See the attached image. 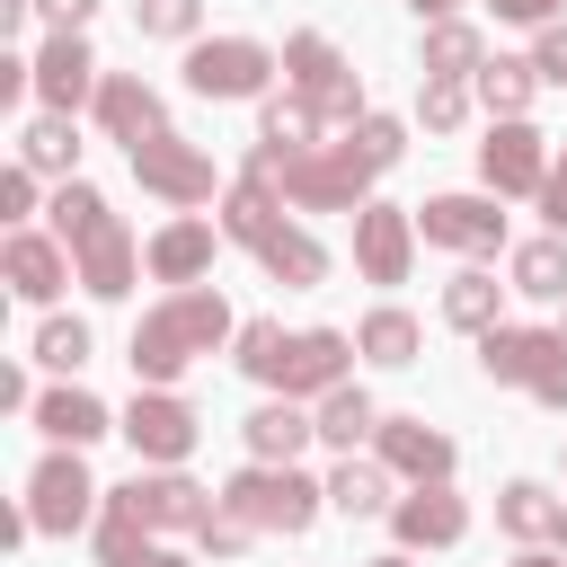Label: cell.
Instances as JSON below:
<instances>
[{"instance_id": "1", "label": "cell", "mask_w": 567, "mask_h": 567, "mask_svg": "<svg viewBox=\"0 0 567 567\" xmlns=\"http://www.w3.org/2000/svg\"><path fill=\"white\" fill-rule=\"evenodd\" d=\"M399 151H408V124H399V115H363L346 142H319L310 159H292L275 186H284V204H301V213H363V204H372V177L399 168Z\"/></svg>"}, {"instance_id": "2", "label": "cell", "mask_w": 567, "mask_h": 567, "mask_svg": "<svg viewBox=\"0 0 567 567\" xmlns=\"http://www.w3.org/2000/svg\"><path fill=\"white\" fill-rule=\"evenodd\" d=\"M239 337V319H230V301L213 292V284H195V292H168L159 310H142V328H133V381L142 390H168L195 354H221Z\"/></svg>"}, {"instance_id": "3", "label": "cell", "mask_w": 567, "mask_h": 567, "mask_svg": "<svg viewBox=\"0 0 567 567\" xmlns=\"http://www.w3.org/2000/svg\"><path fill=\"white\" fill-rule=\"evenodd\" d=\"M53 239L71 248V266H80V284L97 292V301H124L133 292V239H124V221L106 213V195L89 186V177H62L53 186Z\"/></svg>"}, {"instance_id": "4", "label": "cell", "mask_w": 567, "mask_h": 567, "mask_svg": "<svg viewBox=\"0 0 567 567\" xmlns=\"http://www.w3.org/2000/svg\"><path fill=\"white\" fill-rule=\"evenodd\" d=\"M319 505H328V487L310 478V470H292V461H248L230 487H221V514H239L248 532H310L319 523Z\"/></svg>"}, {"instance_id": "5", "label": "cell", "mask_w": 567, "mask_h": 567, "mask_svg": "<svg viewBox=\"0 0 567 567\" xmlns=\"http://www.w3.org/2000/svg\"><path fill=\"white\" fill-rule=\"evenodd\" d=\"M478 372L514 381V390H532L540 408L567 416V337L558 328H487L478 337Z\"/></svg>"}, {"instance_id": "6", "label": "cell", "mask_w": 567, "mask_h": 567, "mask_svg": "<svg viewBox=\"0 0 567 567\" xmlns=\"http://www.w3.org/2000/svg\"><path fill=\"white\" fill-rule=\"evenodd\" d=\"M284 80H292V97H310L319 106V124H363L372 106H363V80H354V62L319 35V27H301V35H284Z\"/></svg>"}, {"instance_id": "7", "label": "cell", "mask_w": 567, "mask_h": 567, "mask_svg": "<svg viewBox=\"0 0 567 567\" xmlns=\"http://www.w3.org/2000/svg\"><path fill=\"white\" fill-rule=\"evenodd\" d=\"M97 505H106V487L89 478V461H80V452H62V443H53V452L27 470V523H35V532L71 540L80 523H97Z\"/></svg>"}, {"instance_id": "8", "label": "cell", "mask_w": 567, "mask_h": 567, "mask_svg": "<svg viewBox=\"0 0 567 567\" xmlns=\"http://www.w3.org/2000/svg\"><path fill=\"white\" fill-rule=\"evenodd\" d=\"M275 71H284V53L257 44V35H195L186 44V89L195 97H266Z\"/></svg>"}, {"instance_id": "9", "label": "cell", "mask_w": 567, "mask_h": 567, "mask_svg": "<svg viewBox=\"0 0 567 567\" xmlns=\"http://www.w3.org/2000/svg\"><path fill=\"white\" fill-rule=\"evenodd\" d=\"M115 434L133 443V461L142 470H177L186 452H195V434H204V416L177 399V390H133V408L115 416Z\"/></svg>"}, {"instance_id": "10", "label": "cell", "mask_w": 567, "mask_h": 567, "mask_svg": "<svg viewBox=\"0 0 567 567\" xmlns=\"http://www.w3.org/2000/svg\"><path fill=\"white\" fill-rule=\"evenodd\" d=\"M115 496L133 505V523H142V532H186V540H195V532L221 514V496H204L186 470H133Z\"/></svg>"}, {"instance_id": "11", "label": "cell", "mask_w": 567, "mask_h": 567, "mask_svg": "<svg viewBox=\"0 0 567 567\" xmlns=\"http://www.w3.org/2000/svg\"><path fill=\"white\" fill-rule=\"evenodd\" d=\"M549 133L523 115V124H487V142H478V177H487V195H532L540 204V186H549Z\"/></svg>"}, {"instance_id": "12", "label": "cell", "mask_w": 567, "mask_h": 567, "mask_svg": "<svg viewBox=\"0 0 567 567\" xmlns=\"http://www.w3.org/2000/svg\"><path fill=\"white\" fill-rule=\"evenodd\" d=\"M124 159H133V177H142L159 204H177V213L213 204V159H204L186 133H151V142H133Z\"/></svg>"}, {"instance_id": "13", "label": "cell", "mask_w": 567, "mask_h": 567, "mask_svg": "<svg viewBox=\"0 0 567 567\" xmlns=\"http://www.w3.org/2000/svg\"><path fill=\"white\" fill-rule=\"evenodd\" d=\"M505 195H425L416 204V239L452 248V257H496L505 248Z\"/></svg>"}, {"instance_id": "14", "label": "cell", "mask_w": 567, "mask_h": 567, "mask_svg": "<svg viewBox=\"0 0 567 567\" xmlns=\"http://www.w3.org/2000/svg\"><path fill=\"white\" fill-rule=\"evenodd\" d=\"M346 363H354V337L346 328H301L292 346H284V363H275V399H328V390H346Z\"/></svg>"}, {"instance_id": "15", "label": "cell", "mask_w": 567, "mask_h": 567, "mask_svg": "<svg viewBox=\"0 0 567 567\" xmlns=\"http://www.w3.org/2000/svg\"><path fill=\"white\" fill-rule=\"evenodd\" d=\"M372 461H381L390 478H408V487H443L461 452H452V434H443V425H425V416H381Z\"/></svg>"}, {"instance_id": "16", "label": "cell", "mask_w": 567, "mask_h": 567, "mask_svg": "<svg viewBox=\"0 0 567 567\" xmlns=\"http://www.w3.org/2000/svg\"><path fill=\"white\" fill-rule=\"evenodd\" d=\"M408 266H416V213L363 204L354 213V275L363 284H408Z\"/></svg>"}, {"instance_id": "17", "label": "cell", "mask_w": 567, "mask_h": 567, "mask_svg": "<svg viewBox=\"0 0 567 567\" xmlns=\"http://www.w3.org/2000/svg\"><path fill=\"white\" fill-rule=\"evenodd\" d=\"M213 248H221V221H204V213H177V221H159V230H151L142 266H151V284H177V292H195V284L213 275Z\"/></svg>"}, {"instance_id": "18", "label": "cell", "mask_w": 567, "mask_h": 567, "mask_svg": "<svg viewBox=\"0 0 567 567\" xmlns=\"http://www.w3.org/2000/svg\"><path fill=\"white\" fill-rule=\"evenodd\" d=\"M97 53L80 44V35H44L35 44V97H44V115H80V106H97Z\"/></svg>"}, {"instance_id": "19", "label": "cell", "mask_w": 567, "mask_h": 567, "mask_svg": "<svg viewBox=\"0 0 567 567\" xmlns=\"http://www.w3.org/2000/svg\"><path fill=\"white\" fill-rule=\"evenodd\" d=\"M89 115H97V133H106V142H124V151H133V142H151V133H168V115H159V89H151L142 71H106Z\"/></svg>"}, {"instance_id": "20", "label": "cell", "mask_w": 567, "mask_h": 567, "mask_svg": "<svg viewBox=\"0 0 567 567\" xmlns=\"http://www.w3.org/2000/svg\"><path fill=\"white\" fill-rule=\"evenodd\" d=\"M0 275H9V292H18V301H53L62 284H80L71 248H62V239H44V230H9V248H0Z\"/></svg>"}, {"instance_id": "21", "label": "cell", "mask_w": 567, "mask_h": 567, "mask_svg": "<svg viewBox=\"0 0 567 567\" xmlns=\"http://www.w3.org/2000/svg\"><path fill=\"white\" fill-rule=\"evenodd\" d=\"M390 532H399V549H452V540L470 532V505L452 496V478H443V487H408V496L390 505Z\"/></svg>"}, {"instance_id": "22", "label": "cell", "mask_w": 567, "mask_h": 567, "mask_svg": "<svg viewBox=\"0 0 567 567\" xmlns=\"http://www.w3.org/2000/svg\"><path fill=\"white\" fill-rule=\"evenodd\" d=\"M275 230H284V186H275V177H257V168H239V177L221 186V239H239V248L257 257Z\"/></svg>"}, {"instance_id": "23", "label": "cell", "mask_w": 567, "mask_h": 567, "mask_svg": "<svg viewBox=\"0 0 567 567\" xmlns=\"http://www.w3.org/2000/svg\"><path fill=\"white\" fill-rule=\"evenodd\" d=\"M27 416H35V425H44L62 452H89L97 434H115L106 399H89V390H71V381H62V390H35V408H27Z\"/></svg>"}, {"instance_id": "24", "label": "cell", "mask_w": 567, "mask_h": 567, "mask_svg": "<svg viewBox=\"0 0 567 567\" xmlns=\"http://www.w3.org/2000/svg\"><path fill=\"white\" fill-rule=\"evenodd\" d=\"M239 434H248V461H301V443H319V416L301 399H266Z\"/></svg>"}, {"instance_id": "25", "label": "cell", "mask_w": 567, "mask_h": 567, "mask_svg": "<svg viewBox=\"0 0 567 567\" xmlns=\"http://www.w3.org/2000/svg\"><path fill=\"white\" fill-rule=\"evenodd\" d=\"M416 71H425V80H478V71H487V35H478L470 18H443V27H425Z\"/></svg>"}, {"instance_id": "26", "label": "cell", "mask_w": 567, "mask_h": 567, "mask_svg": "<svg viewBox=\"0 0 567 567\" xmlns=\"http://www.w3.org/2000/svg\"><path fill=\"white\" fill-rule=\"evenodd\" d=\"M532 89H540V71H532L523 53H487V71L470 80V97H478L496 124H523V115H532Z\"/></svg>"}, {"instance_id": "27", "label": "cell", "mask_w": 567, "mask_h": 567, "mask_svg": "<svg viewBox=\"0 0 567 567\" xmlns=\"http://www.w3.org/2000/svg\"><path fill=\"white\" fill-rule=\"evenodd\" d=\"M505 292H514V284H496L487 266H461V275L443 284V319L470 328V337H487V328H505Z\"/></svg>"}, {"instance_id": "28", "label": "cell", "mask_w": 567, "mask_h": 567, "mask_svg": "<svg viewBox=\"0 0 567 567\" xmlns=\"http://www.w3.org/2000/svg\"><path fill=\"white\" fill-rule=\"evenodd\" d=\"M310 416H319V443H328V452H354V443H372V434H381V408H372V390H363V381L328 390Z\"/></svg>"}, {"instance_id": "29", "label": "cell", "mask_w": 567, "mask_h": 567, "mask_svg": "<svg viewBox=\"0 0 567 567\" xmlns=\"http://www.w3.org/2000/svg\"><path fill=\"white\" fill-rule=\"evenodd\" d=\"M505 284L523 292V301H567V239L549 230V239H523L514 257H505Z\"/></svg>"}, {"instance_id": "30", "label": "cell", "mask_w": 567, "mask_h": 567, "mask_svg": "<svg viewBox=\"0 0 567 567\" xmlns=\"http://www.w3.org/2000/svg\"><path fill=\"white\" fill-rule=\"evenodd\" d=\"M257 266L275 275V284H292V292H310V284H328V248L301 230V221H284L266 248H257Z\"/></svg>"}, {"instance_id": "31", "label": "cell", "mask_w": 567, "mask_h": 567, "mask_svg": "<svg viewBox=\"0 0 567 567\" xmlns=\"http://www.w3.org/2000/svg\"><path fill=\"white\" fill-rule=\"evenodd\" d=\"M416 346H425V328H416L399 301H381V310L354 328V354H363V363H390V372H399V363H416Z\"/></svg>"}, {"instance_id": "32", "label": "cell", "mask_w": 567, "mask_h": 567, "mask_svg": "<svg viewBox=\"0 0 567 567\" xmlns=\"http://www.w3.org/2000/svg\"><path fill=\"white\" fill-rule=\"evenodd\" d=\"M328 505L363 523V514H390L399 496H390V470H381V461H354V452H346V461L328 470Z\"/></svg>"}, {"instance_id": "33", "label": "cell", "mask_w": 567, "mask_h": 567, "mask_svg": "<svg viewBox=\"0 0 567 567\" xmlns=\"http://www.w3.org/2000/svg\"><path fill=\"white\" fill-rule=\"evenodd\" d=\"M558 496L540 487V478H505V496H496V523L514 532V540H558Z\"/></svg>"}, {"instance_id": "34", "label": "cell", "mask_w": 567, "mask_h": 567, "mask_svg": "<svg viewBox=\"0 0 567 567\" xmlns=\"http://www.w3.org/2000/svg\"><path fill=\"white\" fill-rule=\"evenodd\" d=\"M71 159H80L71 115H35V124H27V142H18V168H35V177H71Z\"/></svg>"}, {"instance_id": "35", "label": "cell", "mask_w": 567, "mask_h": 567, "mask_svg": "<svg viewBox=\"0 0 567 567\" xmlns=\"http://www.w3.org/2000/svg\"><path fill=\"white\" fill-rule=\"evenodd\" d=\"M89 354H97L89 319H44V328H35V363H44V372H80Z\"/></svg>"}, {"instance_id": "36", "label": "cell", "mask_w": 567, "mask_h": 567, "mask_svg": "<svg viewBox=\"0 0 567 567\" xmlns=\"http://www.w3.org/2000/svg\"><path fill=\"white\" fill-rule=\"evenodd\" d=\"M284 346H292V337H284L275 319H239V337H230V363H239L248 381H275V363H284Z\"/></svg>"}, {"instance_id": "37", "label": "cell", "mask_w": 567, "mask_h": 567, "mask_svg": "<svg viewBox=\"0 0 567 567\" xmlns=\"http://www.w3.org/2000/svg\"><path fill=\"white\" fill-rule=\"evenodd\" d=\"M470 106H478L470 80H425V89H416V124H425V133H461Z\"/></svg>"}, {"instance_id": "38", "label": "cell", "mask_w": 567, "mask_h": 567, "mask_svg": "<svg viewBox=\"0 0 567 567\" xmlns=\"http://www.w3.org/2000/svg\"><path fill=\"white\" fill-rule=\"evenodd\" d=\"M133 27H142V35H159V44H195L204 0H133Z\"/></svg>"}, {"instance_id": "39", "label": "cell", "mask_w": 567, "mask_h": 567, "mask_svg": "<svg viewBox=\"0 0 567 567\" xmlns=\"http://www.w3.org/2000/svg\"><path fill=\"white\" fill-rule=\"evenodd\" d=\"M248 540H257V532H248V523H239V514H213V523H204V532H195V549H204V558H239V549H248Z\"/></svg>"}, {"instance_id": "40", "label": "cell", "mask_w": 567, "mask_h": 567, "mask_svg": "<svg viewBox=\"0 0 567 567\" xmlns=\"http://www.w3.org/2000/svg\"><path fill=\"white\" fill-rule=\"evenodd\" d=\"M0 213H9V230H27V213H35V168H0Z\"/></svg>"}, {"instance_id": "41", "label": "cell", "mask_w": 567, "mask_h": 567, "mask_svg": "<svg viewBox=\"0 0 567 567\" xmlns=\"http://www.w3.org/2000/svg\"><path fill=\"white\" fill-rule=\"evenodd\" d=\"M532 71L567 89V18H558V27H540V44H532Z\"/></svg>"}, {"instance_id": "42", "label": "cell", "mask_w": 567, "mask_h": 567, "mask_svg": "<svg viewBox=\"0 0 567 567\" xmlns=\"http://www.w3.org/2000/svg\"><path fill=\"white\" fill-rule=\"evenodd\" d=\"M540 221H549V230L567 239V151L549 159V186H540Z\"/></svg>"}, {"instance_id": "43", "label": "cell", "mask_w": 567, "mask_h": 567, "mask_svg": "<svg viewBox=\"0 0 567 567\" xmlns=\"http://www.w3.org/2000/svg\"><path fill=\"white\" fill-rule=\"evenodd\" d=\"M35 18H53V35H80L97 18V0H35Z\"/></svg>"}, {"instance_id": "44", "label": "cell", "mask_w": 567, "mask_h": 567, "mask_svg": "<svg viewBox=\"0 0 567 567\" xmlns=\"http://www.w3.org/2000/svg\"><path fill=\"white\" fill-rule=\"evenodd\" d=\"M496 18H514V27H558V0H496Z\"/></svg>"}, {"instance_id": "45", "label": "cell", "mask_w": 567, "mask_h": 567, "mask_svg": "<svg viewBox=\"0 0 567 567\" xmlns=\"http://www.w3.org/2000/svg\"><path fill=\"white\" fill-rule=\"evenodd\" d=\"M106 567H186V558L159 549V540H142V549H124V558H106Z\"/></svg>"}, {"instance_id": "46", "label": "cell", "mask_w": 567, "mask_h": 567, "mask_svg": "<svg viewBox=\"0 0 567 567\" xmlns=\"http://www.w3.org/2000/svg\"><path fill=\"white\" fill-rule=\"evenodd\" d=\"M0 408H35V390H27V372H18V363L0 372Z\"/></svg>"}, {"instance_id": "47", "label": "cell", "mask_w": 567, "mask_h": 567, "mask_svg": "<svg viewBox=\"0 0 567 567\" xmlns=\"http://www.w3.org/2000/svg\"><path fill=\"white\" fill-rule=\"evenodd\" d=\"M408 9H416L425 27H443V18H461V0H408Z\"/></svg>"}, {"instance_id": "48", "label": "cell", "mask_w": 567, "mask_h": 567, "mask_svg": "<svg viewBox=\"0 0 567 567\" xmlns=\"http://www.w3.org/2000/svg\"><path fill=\"white\" fill-rule=\"evenodd\" d=\"M514 567H567V549H523Z\"/></svg>"}, {"instance_id": "49", "label": "cell", "mask_w": 567, "mask_h": 567, "mask_svg": "<svg viewBox=\"0 0 567 567\" xmlns=\"http://www.w3.org/2000/svg\"><path fill=\"white\" fill-rule=\"evenodd\" d=\"M363 567H416V549H381V558H363Z\"/></svg>"}, {"instance_id": "50", "label": "cell", "mask_w": 567, "mask_h": 567, "mask_svg": "<svg viewBox=\"0 0 567 567\" xmlns=\"http://www.w3.org/2000/svg\"><path fill=\"white\" fill-rule=\"evenodd\" d=\"M558 549H567V514H558Z\"/></svg>"}, {"instance_id": "51", "label": "cell", "mask_w": 567, "mask_h": 567, "mask_svg": "<svg viewBox=\"0 0 567 567\" xmlns=\"http://www.w3.org/2000/svg\"><path fill=\"white\" fill-rule=\"evenodd\" d=\"M558 337H567V319H558Z\"/></svg>"}]
</instances>
